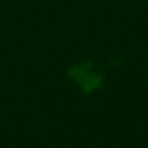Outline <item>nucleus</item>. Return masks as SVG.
<instances>
[]
</instances>
